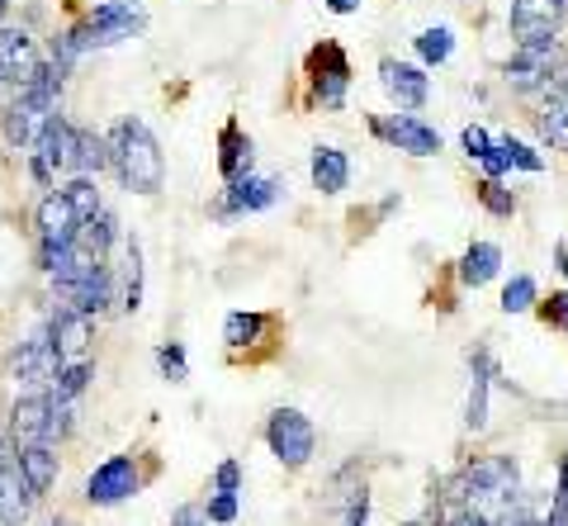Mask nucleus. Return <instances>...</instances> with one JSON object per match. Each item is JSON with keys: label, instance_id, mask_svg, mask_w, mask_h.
Returning a JSON list of instances; mask_svg holds the SVG:
<instances>
[{"label": "nucleus", "instance_id": "6", "mask_svg": "<svg viewBox=\"0 0 568 526\" xmlns=\"http://www.w3.org/2000/svg\"><path fill=\"white\" fill-rule=\"evenodd\" d=\"M33 488L24 479V465H20V451L14 442L0 436V526H24L33 513Z\"/></svg>", "mask_w": 568, "mask_h": 526}, {"label": "nucleus", "instance_id": "18", "mask_svg": "<svg viewBox=\"0 0 568 526\" xmlns=\"http://www.w3.org/2000/svg\"><path fill=\"white\" fill-rule=\"evenodd\" d=\"M10 442H14V446L52 442V432H48V390H43V394H24V398L10 408ZM52 446H58V442H52Z\"/></svg>", "mask_w": 568, "mask_h": 526}, {"label": "nucleus", "instance_id": "16", "mask_svg": "<svg viewBox=\"0 0 568 526\" xmlns=\"http://www.w3.org/2000/svg\"><path fill=\"white\" fill-rule=\"evenodd\" d=\"M62 300L71 308H81V313H91V318H100V313L114 304V271H110V261H95V266L85 271L77 285L62 294Z\"/></svg>", "mask_w": 568, "mask_h": 526}, {"label": "nucleus", "instance_id": "34", "mask_svg": "<svg viewBox=\"0 0 568 526\" xmlns=\"http://www.w3.org/2000/svg\"><path fill=\"white\" fill-rule=\"evenodd\" d=\"M503 308H507V313L536 308V280H530V275H517V280H511V285L503 290Z\"/></svg>", "mask_w": 568, "mask_h": 526}, {"label": "nucleus", "instance_id": "21", "mask_svg": "<svg viewBox=\"0 0 568 526\" xmlns=\"http://www.w3.org/2000/svg\"><path fill=\"white\" fill-rule=\"evenodd\" d=\"M110 166V143L91 129H77L71 124V148H67V171L71 175H100Z\"/></svg>", "mask_w": 568, "mask_h": 526}, {"label": "nucleus", "instance_id": "23", "mask_svg": "<svg viewBox=\"0 0 568 526\" xmlns=\"http://www.w3.org/2000/svg\"><path fill=\"white\" fill-rule=\"evenodd\" d=\"M488 380H493V356L478 346L474 351V390H469V408H465L469 432H484L488 427Z\"/></svg>", "mask_w": 568, "mask_h": 526}, {"label": "nucleus", "instance_id": "1", "mask_svg": "<svg viewBox=\"0 0 568 526\" xmlns=\"http://www.w3.org/2000/svg\"><path fill=\"white\" fill-rule=\"evenodd\" d=\"M104 143H110V166L123 181V190H133V195H156V190H162L166 162L142 119H119V124L104 133Z\"/></svg>", "mask_w": 568, "mask_h": 526}, {"label": "nucleus", "instance_id": "30", "mask_svg": "<svg viewBox=\"0 0 568 526\" xmlns=\"http://www.w3.org/2000/svg\"><path fill=\"white\" fill-rule=\"evenodd\" d=\"M62 195L71 200V209H77L81 223L104 209V204H100V190H95V175H71V185H62Z\"/></svg>", "mask_w": 568, "mask_h": 526}, {"label": "nucleus", "instance_id": "11", "mask_svg": "<svg viewBox=\"0 0 568 526\" xmlns=\"http://www.w3.org/2000/svg\"><path fill=\"white\" fill-rule=\"evenodd\" d=\"M138 484H142V475H138L133 455H110V461H104L95 475L85 479V498H91L95 507H114L123 498H133Z\"/></svg>", "mask_w": 568, "mask_h": 526}, {"label": "nucleus", "instance_id": "24", "mask_svg": "<svg viewBox=\"0 0 568 526\" xmlns=\"http://www.w3.org/2000/svg\"><path fill=\"white\" fill-rule=\"evenodd\" d=\"M351 181V162H346V152H336V148H317L313 152V185L323 190V195H342Z\"/></svg>", "mask_w": 568, "mask_h": 526}, {"label": "nucleus", "instance_id": "13", "mask_svg": "<svg viewBox=\"0 0 568 526\" xmlns=\"http://www.w3.org/2000/svg\"><path fill=\"white\" fill-rule=\"evenodd\" d=\"M280 200V181L275 175H237V181H227V195L223 204L213 209L219 219H237V214H256V209H271Z\"/></svg>", "mask_w": 568, "mask_h": 526}, {"label": "nucleus", "instance_id": "3", "mask_svg": "<svg viewBox=\"0 0 568 526\" xmlns=\"http://www.w3.org/2000/svg\"><path fill=\"white\" fill-rule=\"evenodd\" d=\"M564 67H568L564 48H559L555 39H545V43H521L517 58L503 67V77H507L511 91L530 95V91H545V85L555 81V77H564Z\"/></svg>", "mask_w": 568, "mask_h": 526}, {"label": "nucleus", "instance_id": "32", "mask_svg": "<svg viewBox=\"0 0 568 526\" xmlns=\"http://www.w3.org/2000/svg\"><path fill=\"white\" fill-rule=\"evenodd\" d=\"M417 52H422V58L426 62H446L450 58V52H455V39H450V29H422L417 33Z\"/></svg>", "mask_w": 568, "mask_h": 526}, {"label": "nucleus", "instance_id": "35", "mask_svg": "<svg viewBox=\"0 0 568 526\" xmlns=\"http://www.w3.org/2000/svg\"><path fill=\"white\" fill-rule=\"evenodd\" d=\"M156 365H162V375H166L171 384L190 380V365H185V346H181V342H166L162 351H156Z\"/></svg>", "mask_w": 568, "mask_h": 526}, {"label": "nucleus", "instance_id": "5", "mask_svg": "<svg viewBox=\"0 0 568 526\" xmlns=\"http://www.w3.org/2000/svg\"><path fill=\"white\" fill-rule=\"evenodd\" d=\"M265 442H271V451H275V461H280V465L298 469V465H308V461H313L317 432H313V423H308V417L298 413V408H280V413H271Z\"/></svg>", "mask_w": 568, "mask_h": 526}, {"label": "nucleus", "instance_id": "43", "mask_svg": "<svg viewBox=\"0 0 568 526\" xmlns=\"http://www.w3.org/2000/svg\"><path fill=\"white\" fill-rule=\"evenodd\" d=\"M446 526H497V522H493V517H484V513H469V507H459V513H455Z\"/></svg>", "mask_w": 568, "mask_h": 526}, {"label": "nucleus", "instance_id": "40", "mask_svg": "<svg viewBox=\"0 0 568 526\" xmlns=\"http://www.w3.org/2000/svg\"><path fill=\"white\" fill-rule=\"evenodd\" d=\"M540 313H545V323L568 327V294H549V300L540 304Z\"/></svg>", "mask_w": 568, "mask_h": 526}, {"label": "nucleus", "instance_id": "10", "mask_svg": "<svg viewBox=\"0 0 568 526\" xmlns=\"http://www.w3.org/2000/svg\"><path fill=\"white\" fill-rule=\"evenodd\" d=\"M564 14H568V0H511V39H517V48L555 39Z\"/></svg>", "mask_w": 568, "mask_h": 526}, {"label": "nucleus", "instance_id": "37", "mask_svg": "<svg viewBox=\"0 0 568 526\" xmlns=\"http://www.w3.org/2000/svg\"><path fill=\"white\" fill-rule=\"evenodd\" d=\"M549 526H568V455L559 469V494H555V507H549Z\"/></svg>", "mask_w": 568, "mask_h": 526}, {"label": "nucleus", "instance_id": "28", "mask_svg": "<svg viewBox=\"0 0 568 526\" xmlns=\"http://www.w3.org/2000/svg\"><path fill=\"white\" fill-rule=\"evenodd\" d=\"M119 308L138 313L142 308V247L138 237L123 242V290H119Z\"/></svg>", "mask_w": 568, "mask_h": 526}, {"label": "nucleus", "instance_id": "36", "mask_svg": "<svg viewBox=\"0 0 568 526\" xmlns=\"http://www.w3.org/2000/svg\"><path fill=\"white\" fill-rule=\"evenodd\" d=\"M478 200H484V204L493 209V214H497V219H511V214H517V200H511V195H507V190H503V185H497V175H488V181H484V185H478Z\"/></svg>", "mask_w": 568, "mask_h": 526}, {"label": "nucleus", "instance_id": "48", "mask_svg": "<svg viewBox=\"0 0 568 526\" xmlns=\"http://www.w3.org/2000/svg\"><path fill=\"white\" fill-rule=\"evenodd\" d=\"M545 526H549V522H545Z\"/></svg>", "mask_w": 568, "mask_h": 526}, {"label": "nucleus", "instance_id": "26", "mask_svg": "<svg viewBox=\"0 0 568 526\" xmlns=\"http://www.w3.org/2000/svg\"><path fill=\"white\" fill-rule=\"evenodd\" d=\"M497 266H503V252L493 247V242H474V247L465 252V261H459V280L465 285H488V280L497 275Z\"/></svg>", "mask_w": 568, "mask_h": 526}, {"label": "nucleus", "instance_id": "47", "mask_svg": "<svg viewBox=\"0 0 568 526\" xmlns=\"http://www.w3.org/2000/svg\"><path fill=\"white\" fill-rule=\"evenodd\" d=\"M407 526H426V522H407Z\"/></svg>", "mask_w": 568, "mask_h": 526}, {"label": "nucleus", "instance_id": "8", "mask_svg": "<svg viewBox=\"0 0 568 526\" xmlns=\"http://www.w3.org/2000/svg\"><path fill=\"white\" fill-rule=\"evenodd\" d=\"M39 43H33L29 29H6L0 24V104H6L20 85L33 77V67H39Z\"/></svg>", "mask_w": 568, "mask_h": 526}, {"label": "nucleus", "instance_id": "7", "mask_svg": "<svg viewBox=\"0 0 568 526\" xmlns=\"http://www.w3.org/2000/svg\"><path fill=\"white\" fill-rule=\"evenodd\" d=\"M48 337H52V351H58V365H85L95 361L91 356V342H95V318L81 308H58L48 323Z\"/></svg>", "mask_w": 568, "mask_h": 526}, {"label": "nucleus", "instance_id": "19", "mask_svg": "<svg viewBox=\"0 0 568 526\" xmlns=\"http://www.w3.org/2000/svg\"><path fill=\"white\" fill-rule=\"evenodd\" d=\"M346 81H351V67L342 58V48L323 43L313 52V85H317V95H323V104H342Z\"/></svg>", "mask_w": 568, "mask_h": 526}, {"label": "nucleus", "instance_id": "25", "mask_svg": "<svg viewBox=\"0 0 568 526\" xmlns=\"http://www.w3.org/2000/svg\"><path fill=\"white\" fill-rule=\"evenodd\" d=\"M219 171H223V181H237V175L252 171V138H246L237 124H227L223 138H219Z\"/></svg>", "mask_w": 568, "mask_h": 526}, {"label": "nucleus", "instance_id": "2", "mask_svg": "<svg viewBox=\"0 0 568 526\" xmlns=\"http://www.w3.org/2000/svg\"><path fill=\"white\" fill-rule=\"evenodd\" d=\"M517 488H521V475H517V461H511V455H484V461L469 465L465 479H459L465 507H469V513L493 517V522H503L511 513Z\"/></svg>", "mask_w": 568, "mask_h": 526}, {"label": "nucleus", "instance_id": "15", "mask_svg": "<svg viewBox=\"0 0 568 526\" xmlns=\"http://www.w3.org/2000/svg\"><path fill=\"white\" fill-rule=\"evenodd\" d=\"M379 138H388L398 152H413V156H436L440 152V133L432 124H422L417 114H394V119H379L375 124Z\"/></svg>", "mask_w": 568, "mask_h": 526}, {"label": "nucleus", "instance_id": "12", "mask_svg": "<svg viewBox=\"0 0 568 526\" xmlns=\"http://www.w3.org/2000/svg\"><path fill=\"white\" fill-rule=\"evenodd\" d=\"M10 375H14V384H29V390H48L52 384V375H58V351H52L48 327L33 332L29 342H20V351H14V361H10Z\"/></svg>", "mask_w": 568, "mask_h": 526}, {"label": "nucleus", "instance_id": "22", "mask_svg": "<svg viewBox=\"0 0 568 526\" xmlns=\"http://www.w3.org/2000/svg\"><path fill=\"white\" fill-rule=\"evenodd\" d=\"M20 451V465H24V479L33 488V498H43L52 484H58V446L39 442V446H14Z\"/></svg>", "mask_w": 568, "mask_h": 526}, {"label": "nucleus", "instance_id": "33", "mask_svg": "<svg viewBox=\"0 0 568 526\" xmlns=\"http://www.w3.org/2000/svg\"><path fill=\"white\" fill-rule=\"evenodd\" d=\"M497 148H503V156H507V166H521V171H545V156H540L536 148H526V143H517V138H497Z\"/></svg>", "mask_w": 568, "mask_h": 526}, {"label": "nucleus", "instance_id": "14", "mask_svg": "<svg viewBox=\"0 0 568 526\" xmlns=\"http://www.w3.org/2000/svg\"><path fill=\"white\" fill-rule=\"evenodd\" d=\"M91 29L100 33V43H123V39H138L148 29V10L138 0H104V6L91 10Z\"/></svg>", "mask_w": 568, "mask_h": 526}, {"label": "nucleus", "instance_id": "9", "mask_svg": "<svg viewBox=\"0 0 568 526\" xmlns=\"http://www.w3.org/2000/svg\"><path fill=\"white\" fill-rule=\"evenodd\" d=\"M67 148H71V124L67 114H48V124L39 129L29 148V175L39 185H52L58 181V171H67Z\"/></svg>", "mask_w": 568, "mask_h": 526}, {"label": "nucleus", "instance_id": "20", "mask_svg": "<svg viewBox=\"0 0 568 526\" xmlns=\"http://www.w3.org/2000/svg\"><path fill=\"white\" fill-rule=\"evenodd\" d=\"M545 91L549 95H545V110H540V133H545L549 148L568 152V72L549 81Z\"/></svg>", "mask_w": 568, "mask_h": 526}, {"label": "nucleus", "instance_id": "27", "mask_svg": "<svg viewBox=\"0 0 568 526\" xmlns=\"http://www.w3.org/2000/svg\"><path fill=\"white\" fill-rule=\"evenodd\" d=\"M114 237H119V219L110 214V209H100V214H91V219L77 227V242H81L85 252H95V256H110Z\"/></svg>", "mask_w": 568, "mask_h": 526}, {"label": "nucleus", "instance_id": "29", "mask_svg": "<svg viewBox=\"0 0 568 526\" xmlns=\"http://www.w3.org/2000/svg\"><path fill=\"white\" fill-rule=\"evenodd\" d=\"M459 143H465V152L474 156V162H484L488 175L511 171V166H507V156H503V148H497V138H488L484 129H465V133H459Z\"/></svg>", "mask_w": 568, "mask_h": 526}, {"label": "nucleus", "instance_id": "46", "mask_svg": "<svg viewBox=\"0 0 568 526\" xmlns=\"http://www.w3.org/2000/svg\"><path fill=\"white\" fill-rule=\"evenodd\" d=\"M6 14H10V0H0V24H6Z\"/></svg>", "mask_w": 568, "mask_h": 526}, {"label": "nucleus", "instance_id": "17", "mask_svg": "<svg viewBox=\"0 0 568 526\" xmlns=\"http://www.w3.org/2000/svg\"><path fill=\"white\" fill-rule=\"evenodd\" d=\"M379 81H384V91L398 100V110H422L426 95H432V81H426L422 67H407L394 58L379 62Z\"/></svg>", "mask_w": 568, "mask_h": 526}, {"label": "nucleus", "instance_id": "31", "mask_svg": "<svg viewBox=\"0 0 568 526\" xmlns=\"http://www.w3.org/2000/svg\"><path fill=\"white\" fill-rule=\"evenodd\" d=\"M265 332V318L261 313H227V323H223V342L233 346V351H242V346H252L256 337Z\"/></svg>", "mask_w": 568, "mask_h": 526}, {"label": "nucleus", "instance_id": "45", "mask_svg": "<svg viewBox=\"0 0 568 526\" xmlns=\"http://www.w3.org/2000/svg\"><path fill=\"white\" fill-rule=\"evenodd\" d=\"M355 6H361V0H327V10H332V14H351Z\"/></svg>", "mask_w": 568, "mask_h": 526}, {"label": "nucleus", "instance_id": "41", "mask_svg": "<svg viewBox=\"0 0 568 526\" xmlns=\"http://www.w3.org/2000/svg\"><path fill=\"white\" fill-rule=\"evenodd\" d=\"M171 526H209V513L200 503H185V507H175V522Z\"/></svg>", "mask_w": 568, "mask_h": 526}, {"label": "nucleus", "instance_id": "42", "mask_svg": "<svg viewBox=\"0 0 568 526\" xmlns=\"http://www.w3.org/2000/svg\"><path fill=\"white\" fill-rule=\"evenodd\" d=\"M346 526H369V498H365V488H361V494H355L351 513H346Z\"/></svg>", "mask_w": 568, "mask_h": 526}, {"label": "nucleus", "instance_id": "4", "mask_svg": "<svg viewBox=\"0 0 568 526\" xmlns=\"http://www.w3.org/2000/svg\"><path fill=\"white\" fill-rule=\"evenodd\" d=\"M33 227H39V266L48 271L52 256L77 242L81 219H77V209H71V200L62 195V190H48V195L39 200V214H33Z\"/></svg>", "mask_w": 568, "mask_h": 526}, {"label": "nucleus", "instance_id": "44", "mask_svg": "<svg viewBox=\"0 0 568 526\" xmlns=\"http://www.w3.org/2000/svg\"><path fill=\"white\" fill-rule=\"evenodd\" d=\"M497 526H540V522H536V517H530V513H526V507H511V513H507L503 522H497Z\"/></svg>", "mask_w": 568, "mask_h": 526}, {"label": "nucleus", "instance_id": "38", "mask_svg": "<svg viewBox=\"0 0 568 526\" xmlns=\"http://www.w3.org/2000/svg\"><path fill=\"white\" fill-rule=\"evenodd\" d=\"M213 488H219V494H237V488H242V465L237 461H223L219 475H213Z\"/></svg>", "mask_w": 568, "mask_h": 526}, {"label": "nucleus", "instance_id": "39", "mask_svg": "<svg viewBox=\"0 0 568 526\" xmlns=\"http://www.w3.org/2000/svg\"><path fill=\"white\" fill-rule=\"evenodd\" d=\"M204 513H209V522H233L237 517V494H213Z\"/></svg>", "mask_w": 568, "mask_h": 526}]
</instances>
